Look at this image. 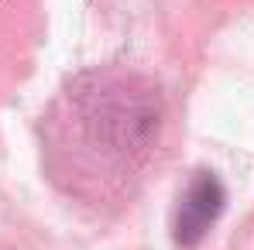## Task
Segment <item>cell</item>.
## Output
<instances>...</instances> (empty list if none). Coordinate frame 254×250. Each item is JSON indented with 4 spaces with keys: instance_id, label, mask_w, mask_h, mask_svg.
<instances>
[{
    "instance_id": "obj_1",
    "label": "cell",
    "mask_w": 254,
    "mask_h": 250,
    "mask_svg": "<svg viewBox=\"0 0 254 250\" xmlns=\"http://www.w3.org/2000/svg\"><path fill=\"white\" fill-rule=\"evenodd\" d=\"M72 103L89 144L107 158L134 161L158 134V93L137 76H86Z\"/></svg>"
},
{
    "instance_id": "obj_2",
    "label": "cell",
    "mask_w": 254,
    "mask_h": 250,
    "mask_svg": "<svg viewBox=\"0 0 254 250\" xmlns=\"http://www.w3.org/2000/svg\"><path fill=\"white\" fill-rule=\"evenodd\" d=\"M223 202H227V192L220 185V178L213 171H196L192 182L182 189L179 196V206H175V244L179 247H196L210 226L220 219L223 212Z\"/></svg>"
}]
</instances>
